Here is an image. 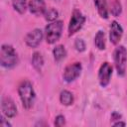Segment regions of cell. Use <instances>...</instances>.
Segmentation results:
<instances>
[{"mask_svg": "<svg viewBox=\"0 0 127 127\" xmlns=\"http://www.w3.org/2000/svg\"><path fill=\"white\" fill-rule=\"evenodd\" d=\"M113 61L118 75L123 76L126 71L127 64V50L124 46H117L113 52Z\"/></svg>", "mask_w": 127, "mask_h": 127, "instance_id": "277c9868", "label": "cell"}, {"mask_svg": "<svg viewBox=\"0 0 127 127\" xmlns=\"http://www.w3.org/2000/svg\"><path fill=\"white\" fill-rule=\"evenodd\" d=\"M112 65L108 63V62H104L99 69H98V82L100 84V86L102 87H106L111 79L112 76Z\"/></svg>", "mask_w": 127, "mask_h": 127, "instance_id": "52a82bcc", "label": "cell"}, {"mask_svg": "<svg viewBox=\"0 0 127 127\" xmlns=\"http://www.w3.org/2000/svg\"><path fill=\"white\" fill-rule=\"evenodd\" d=\"M64 28V23L61 20H56L50 22L45 28V37L48 44H55L58 42L62 36Z\"/></svg>", "mask_w": 127, "mask_h": 127, "instance_id": "3957f363", "label": "cell"}, {"mask_svg": "<svg viewBox=\"0 0 127 127\" xmlns=\"http://www.w3.org/2000/svg\"><path fill=\"white\" fill-rule=\"evenodd\" d=\"M74 48L77 52L79 53H82L85 51L86 49V46H85V42L82 40V39H76L74 41Z\"/></svg>", "mask_w": 127, "mask_h": 127, "instance_id": "ffe728a7", "label": "cell"}, {"mask_svg": "<svg viewBox=\"0 0 127 127\" xmlns=\"http://www.w3.org/2000/svg\"><path fill=\"white\" fill-rule=\"evenodd\" d=\"M1 111H2V114L7 118H13L17 115V106L11 97L2 96Z\"/></svg>", "mask_w": 127, "mask_h": 127, "instance_id": "ba28073f", "label": "cell"}, {"mask_svg": "<svg viewBox=\"0 0 127 127\" xmlns=\"http://www.w3.org/2000/svg\"><path fill=\"white\" fill-rule=\"evenodd\" d=\"M28 8L29 11L36 16L44 15L47 10L46 3L44 0H30L28 2Z\"/></svg>", "mask_w": 127, "mask_h": 127, "instance_id": "8fae6325", "label": "cell"}, {"mask_svg": "<svg viewBox=\"0 0 127 127\" xmlns=\"http://www.w3.org/2000/svg\"><path fill=\"white\" fill-rule=\"evenodd\" d=\"M109 13L113 15L114 17H118L122 13V5L120 0H113L109 7Z\"/></svg>", "mask_w": 127, "mask_h": 127, "instance_id": "ac0fdd59", "label": "cell"}, {"mask_svg": "<svg viewBox=\"0 0 127 127\" xmlns=\"http://www.w3.org/2000/svg\"><path fill=\"white\" fill-rule=\"evenodd\" d=\"M7 118V117H6ZM6 118H5V116L2 114V116H1V122H0V125L2 126V127H11V123L8 121V120H6Z\"/></svg>", "mask_w": 127, "mask_h": 127, "instance_id": "7402d4cb", "label": "cell"}, {"mask_svg": "<svg viewBox=\"0 0 127 127\" xmlns=\"http://www.w3.org/2000/svg\"><path fill=\"white\" fill-rule=\"evenodd\" d=\"M123 36V28L117 21H112L109 30V40L111 44L117 45Z\"/></svg>", "mask_w": 127, "mask_h": 127, "instance_id": "30bf717a", "label": "cell"}, {"mask_svg": "<svg viewBox=\"0 0 127 127\" xmlns=\"http://www.w3.org/2000/svg\"><path fill=\"white\" fill-rule=\"evenodd\" d=\"M120 119H121V114L120 113H118L116 111L112 112V114H111V121H118Z\"/></svg>", "mask_w": 127, "mask_h": 127, "instance_id": "603a6c76", "label": "cell"}, {"mask_svg": "<svg viewBox=\"0 0 127 127\" xmlns=\"http://www.w3.org/2000/svg\"><path fill=\"white\" fill-rule=\"evenodd\" d=\"M12 6L19 14H24L28 8L27 0H12Z\"/></svg>", "mask_w": 127, "mask_h": 127, "instance_id": "e0dca14e", "label": "cell"}, {"mask_svg": "<svg viewBox=\"0 0 127 127\" xmlns=\"http://www.w3.org/2000/svg\"><path fill=\"white\" fill-rule=\"evenodd\" d=\"M53 56L54 60L57 63L62 62L66 57V50L64 45H58L53 49Z\"/></svg>", "mask_w": 127, "mask_h": 127, "instance_id": "4fadbf2b", "label": "cell"}, {"mask_svg": "<svg viewBox=\"0 0 127 127\" xmlns=\"http://www.w3.org/2000/svg\"><path fill=\"white\" fill-rule=\"evenodd\" d=\"M85 16L78 10V9H74L72 11L71 17L69 19V23H68V36H72L75 33H77L84 25L85 23Z\"/></svg>", "mask_w": 127, "mask_h": 127, "instance_id": "5b68a950", "label": "cell"}, {"mask_svg": "<svg viewBox=\"0 0 127 127\" xmlns=\"http://www.w3.org/2000/svg\"><path fill=\"white\" fill-rule=\"evenodd\" d=\"M18 94L25 109H30L33 107L36 99V92L34 90L33 84L29 80H23L18 86Z\"/></svg>", "mask_w": 127, "mask_h": 127, "instance_id": "6da1fadb", "label": "cell"}, {"mask_svg": "<svg viewBox=\"0 0 127 127\" xmlns=\"http://www.w3.org/2000/svg\"><path fill=\"white\" fill-rule=\"evenodd\" d=\"M60 101L63 105L64 106H69L73 103L74 101V97H73V94L69 91V90H62L61 93H60Z\"/></svg>", "mask_w": 127, "mask_h": 127, "instance_id": "5bb4252c", "label": "cell"}, {"mask_svg": "<svg viewBox=\"0 0 127 127\" xmlns=\"http://www.w3.org/2000/svg\"><path fill=\"white\" fill-rule=\"evenodd\" d=\"M19 64V57L13 46L3 44L0 49V64L2 67L11 69Z\"/></svg>", "mask_w": 127, "mask_h": 127, "instance_id": "7a4b0ae2", "label": "cell"}, {"mask_svg": "<svg viewBox=\"0 0 127 127\" xmlns=\"http://www.w3.org/2000/svg\"><path fill=\"white\" fill-rule=\"evenodd\" d=\"M81 70H82V65L80 63H78V62L72 63V64L66 65L65 68L64 69L63 78L65 82L70 83V82L74 81L80 75Z\"/></svg>", "mask_w": 127, "mask_h": 127, "instance_id": "8992f818", "label": "cell"}, {"mask_svg": "<svg viewBox=\"0 0 127 127\" xmlns=\"http://www.w3.org/2000/svg\"><path fill=\"white\" fill-rule=\"evenodd\" d=\"M54 125L58 126V127H62L64 125H65V118H64V116L62 115V114L57 115L56 118H55V121H54Z\"/></svg>", "mask_w": 127, "mask_h": 127, "instance_id": "44dd1931", "label": "cell"}, {"mask_svg": "<svg viewBox=\"0 0 127 127\" xmlns=\"http://www.w3.org/2000/svg\"><path fill=\"white\" fill-rule=\"evenodd\" d=\"M125 125H126V123L125 122H122L120 120H118L116 122H113V126H125Z\"/></svg>", "mask_w": 127, "mask_h": 127, "instance_id": "cb8c5ba5", "label": "cell"}, {"mask_svg": "<svg viewBox=\"0 0 127 127\" xmlns=\"http://www.w3.org/2000/svg\"><path fill=\"white\" fill-rule=\"evenodd\" d=\"M44 17H45L46 21H48V22H54V21H56L58 19L59 12L55 8H49V9L46 10V12L44 14Z\"/></svg>", "mask_w": 127, "mask_h": 127, "instance_id": "d6986e66", "label": "cell"}, {"mask_svg": "<svg viewBox=\"0 0 127 127\" xmlns=\"http://www.w3.org/2000/svg\"><path fill=\"white\" fill-rule=\"evenodd\" d=\"M93 3L99 16L103 19H107L109 16V9L106 0H93Z\"/></svg>", "mask_w": 127, "mask_h": 127, "instance_id": "7c38bea8", "label": "cell"}, {"mask_svg": "<svg viewBox=\"0 0 127 127\" xmlns=\"http://www.w3.org/2000/svg\"><path fill=\"white\" fill-rule=\"evenodd\" d=\"M32 65L37 71H41L44 66V58L40 52H35L32 56Z\"/></svg>", "mask_w": 127, "mask_h": 127, "instance_id": "9a60e30c", "label": "cell"}, {"mask_svg": "<svg viewBox=\"0 0 127 127\" xmlns=\"http://www.w3.org/2000/svg\"><path fill=\"white\" fill-rule=\"evenodd\" d=\"M94 45L95 47L99 50V51H103L105 50L106 47V43H105V34L103 31L99 30L95 36H94Z\"/></svg>", "mask_w": 127, "mask_h": 127, "instance_id": "2e32d148", "label": "cell"}, {"mask_svg": "<svg viewBox=\"0 0 127 127\" xmlns=\"http://www.w3.org/2000/svg\"><path fill=\"white\" fill-rule=\"evenodd\" d=\"M44 38V33L41 29H34L29 32L25 37V44L29 48H37Z\"/></svg>", "mask_w": 127, "mask_h": 127, "instance_id": "9c48e42d", "label": "cell"}, {"mask_svg": "<svg viewBox=\"0 0 127 127\" xmlns=\"http://www.w3.org/2000/svg\"><path fill=\"white\" fill-rule=\"evenodd\" d=\"M55 1H58V0H55Z\"/></svg>", "mask_w": 127, "mask_h": 127, "instance_id": "d4e9b609", "label": "cell"}]
</instances>
